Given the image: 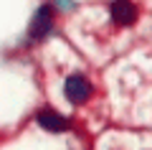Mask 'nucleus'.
<instances>
[{
    "label": "nucleus",
    "instance_id": "f257e3e1",
    "mask_svg": "<svg viewBox=\"0 0 152 150\" xmlns=\"http://www.w3.org/2000/svg\"><path fill=\"white\" fill-rule=\"evenodd\" d=\"M64 92H66V99H69V102L81 104V102H86V99H89V94H91V84H89V81L84 79V76L74 74V76H69V79H66Z\"/></svg>",
    "mask_w": 152,
    "mask_h": 150
},
{
    "label": "nucleus",
    "instance_id": "f03ea898",
    "mask_svg": "<svg viewBox=\"0 0 152 150\" xmlns=\"http://www.w3.org/2000/svg\"><path fill=\"white\" fill-rule=\"evenodd\" d=\"M112 18L119 26H129V23H134V18H137V8H134V3H129V0H114L112 3Z\"/></svg>",
    "mask_w": 152,
    "mask_h": 150
},
{
    "label": "nucleus",
    "instance_id": "7ed1b4c3",
    "mask_svg": "<svg viewBox=\"0 0 152 150\" xmlns=\"http://www.w3.org/2000/svg\"><path fill=\"white\" fill-rule=\"evenodd\" d=\"M51 31V8L43 5L41 10L36 13V18H33V26H31V36L33 38H46Z\"/></svg>",
    "mask_w": 152,
    "mask_h": 150
},
{
    "label": "nucleus",
    "instance_id": "20e7f679",
    "mask_svg": "<svg viewBox=\"0 0 152 150\" xmlns=\"http://www.w3.org/2000/svg\"><path fill=\"white\" fill-rule=\"evenodd\" d=\"M38 125L46 127L48 132H64V130H69V120L56 115V112H48V109L38 115Z\"/></svg>",
    "mask_w": 152,
    "mask_h": 150
}]
</instances>
